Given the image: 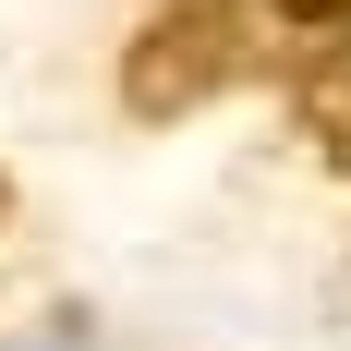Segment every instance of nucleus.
<instances>
[{
	"label": "nucleus",
	"mask_w": 351,
	"mask_h": 351,
	"mask_svg": "<svg viewBox=\"0 0 351 351\" xmlns=\"http://www.w3.org/2000/svg\"><path fill=\"white\" fill-rule=\"evenodd\" d=\"M279 25H351V0H267Z\"/></svg>",
	"instance_id": "2"
},
{
	"label": "nucleus",
	"mask_w": 351,
	"mask_h": 351,
	"mask_svg": "<svg viewBox=\"0 0 351 351\" xmlns=\"http://www.w3.org/2000/svg\"><path fill=\"white\" fill-rule=\"evenodd\" d=\"M254 12L267 0H182V12H158V25L134 36V61H121V109H145V121H170V109L218 97L230 73H254Z\"/></svg>",
	"instance_id": "1"
},
{
	"label": "nucleus",
	"mask_w": 351,
	"mask_h": 351,
	"mask_svg": "<svg viewBox=\"0 0 351 351\" xmlns=\"http://www.w3.org/2000/svg\"><path fill=\"white\" fill-rule=\"evenodd\" d=\"M0 218H12V182H0Z\"/></svg>",
	"instance_id": "3"
}]
</instances>
